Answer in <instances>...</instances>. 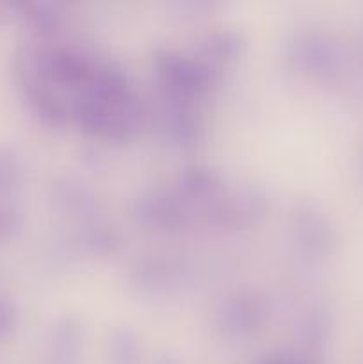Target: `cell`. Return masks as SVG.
<instances>
[{
    "mask_svg": "<svg viewBox=\"0 0 363 364\" xmlns=\"http://www.w3.org/2000/svg\"><path fill=\"white\" fill-rule=\"evenodd\" d=\"M7 329H9V311H7L6 306L0 302V336H4Z\"/></svg>",
    "mask_w": 363,
    "mask_h": 364,
    "instance_id": "cell-1",
    "label": "cell"
}]
</instances>
